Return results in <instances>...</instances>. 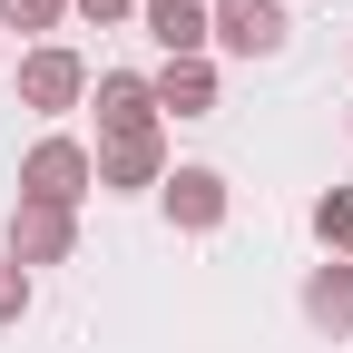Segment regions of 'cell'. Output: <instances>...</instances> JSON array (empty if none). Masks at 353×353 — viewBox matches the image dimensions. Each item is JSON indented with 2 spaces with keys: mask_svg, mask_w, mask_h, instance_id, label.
Returning a JSON list of instances; mask_svg holds the SVG:
<instances>
[{
  "mask_svg": "<svg viewBox=\"0 0 353 353\" xmlns=\"http://www.w3.org/2000/svg\"><path fill=\"white\" fill-rule=\"evenodd\" d=\"M88 196H99V148H79L69 128H50V138L20 157V206H59V216H79Z\"/></svg>",
  "mask_w": 353,
  "mask_h": 353,
  "instance_id": "obj_1",
  "label": "cell"
},
{
  "mask_svg": "<svg viewBox=\"0 0 353 353\" xmlns=\"http://www.w3.org/2000/svg\"><path fill=\"white\" fill-rule=\"evenodd\" d=\"M88 108H99V148H128V138H157V88H148V69H99L88 79Z\"/></svg>",
  "mask_w": 353,
  "mask_h": 353,
  "instance_id": "obj_2",
  "label": "cell"
},
{
  "mask_svg": "<svg viewBox=\"0 0 353 353\" xmlns=\"http://www.w3.org/2000/svg\"><path fill=\"white\" fill-rule=\"evenodd\" d=\"M79 99H88V59L69 50V39L20 50V108H30V118H69Z\"/></svg>",
  "mask_w": 353,
  "mask_h": 353,
  "instance_id": "obj_3",
  "label": "cell"
},
{
  "mask_svg": "<svg viewBox=\"0 0 353 353\" xmlns=\"http://www.w3.org/2000/svg\"><path fill=\"white\" fill-rule=\"evenodd\" d=\"M206 10H216V50L226 59H285V39H294L285 0H206Z\"/></svg>",
  "mask_w": 353,
  "mask_h": 353,
  "instance_id": "obj_4",
  "label": "cell"
},
{
  "mask_svg": "<svg viewBox=\"0 0 353 353\" xmlns=\"http://www.w3.org/2000/svg\"><path fill=\"white\" fill-rule=\"evenodd\" d=\"M157 206H167L176 236H216V226H226V206H236V187H226V167H167Z\"/></svg>",
  "mask_w": 353,
  "mask_h": 353,
  "instance_id": "obj_5",
  "label": "cell"
},
{
  "mask_svg": "<svg viewBox=\"0 0 353 353\" xmlns=\"http://www.w3.org/2000/svg\"><path fill=\"white\" fill-rule=\"evenodd\" d=\"M0 255L20 265V275H39V265H69V255H79V216H59V206H10V236H0Z\"/></svg>",
  "mask_w": 353,
  "mask_h": 353,
  "instance_id": "obj_6",
  "label": "cell"
},
{
  "mask_svg": "<svg viewBox=\"0 0 353 353\" xmlns=\"http://www.w3.org/2000/svg\"><path fill=\"white\" fill-rule=\"evenodd\" d=\"M138 20L157 39V59H216V10L206 0H138Z\"/></svg>",
  "mask_w": 353,
  "mask_h": 353,
  "instance_id": "obj_7",
  "label": "cell"
},
{
  "mask_svg": "<svg viewBox=\"0 0 353 353\" xmlns=\"http://www.w3.org/2000/svg\"><path fill=\"white\" fill-rule=\"evenodd\" d=\"M157 187H167V128L128 138V148H99V196H157Z\"/></svg>",
  "mask_w": 353,
  "mask_h": 353,
  "instance_id": "obj_8",
  "label": "cell"
},
{
  "mask_svg": "<svg viewBox=\"0 0 353 353\" xmlns=\"http://www.w3.org/2000/svg\"><path fill=\"white\" fill-rule=\"evenodd\" d=\"M304 324H314V334H353V255H324L314 265V275H304Z\"/></svg>",
  "mask_w": 353,
  "mask_h": 353,
  "instance_id": "obj_9",
  "label": "cell"
},
{
  "mask_svg": "<svg viewBox=\"0 0 353 353\" xmlns=\"http://www.w3.org/2000/svg\"><path fill=\"white\" fill-rule=\"evenodd\" d=\"M157 118H216V59H157Z\"/></svg>",
  "mask_w": 353,
  "mask_h": 353,
  "instance_id": "obj_10",
  "label": "cell"
},
{
  "mask_svg": "<svg viewBox=\"0 0 353 353\" xmlns=\"http://www.w3.org/2000/svg\"><path fill=\"white\" fill-rule=\"evenodd\" d=\"M0 30H20L30 50H50V39L69 30V0H0Z\"/></svg>",
  "mask_w": 353,
  "mask_h": 353,
  "instance_id": "obj_11",
  "label": "cell"
},
{
  "mask_svg": "<svg viewBox=\"0 0 353 353\" xmlns=\"http://www.w3.org/2000/svg\"><path fill=\"white\" fill-rule=\"evenodd\" d=\"M314 245L324 255H353V187H324L314 196Z\"/></svg>",
  "mask_w": 353,
  "mask_h": 353,
  "instance_id": "obj_12",
  "label": "cell"
},
{
  "mask_svg": "<svg viewBox=\"0 0 353 353\" xmlns=\"http://www.w3.org/2000/svg\"><path fill=\"white\" fill-rule=\"evenodd\" d=\"M20 314H30V275H20V265H10V255H0V334H10Z\"/></svg>",
  "mask_w": 353,
  "mask_h": 353,
  "instance_id": "obj_13",
  "label": "cell"
},
{
  "mask_svg": "<svg viewBox=\"0 0 353 353\" xmlns=\"http://www.w3.org/2000/svg\"><path fill=\"white\" fill-rule=\"evenodd\" d=\"M69 20H99V30H118V20H138V0H69Z\"/></svg>",
  "mask_w": 353,
  "mask_h": 353,
  "instance_id": "obj_14",
  "label": "cell"
}]
</instances>
